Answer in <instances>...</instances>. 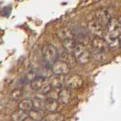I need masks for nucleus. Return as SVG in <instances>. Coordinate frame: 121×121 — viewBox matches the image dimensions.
<instances>
[{
  "label": "nucleus",
  "mask_w": 121,
  "mask_h": 121,
  "mask_svg": "<svg viewBox=\"0 0 121 121\" xmlns=\"http://www.w3.org/2000/svg\"><path fill=\"white\" fill-rule=\"evenodd\" d=\"M30 87L36 92H39V94L47 95L52 90L49 79L42 77V76H36L30 81Z\"/></svg>",
  "instance_id": "1"
},
{
  "label": "nucleus",
  "mask_w": 121,
  "mask_h": 121,
  "mask_svg": "<svg viewBox=\"0 0 121 121\" xmlns=\"http://www.w3.org/2000/svg\"><path fill=\"white\" fill-rule=\"evenodd\" d=\"M73 55L74 57L76 63H79L81 65H84L89 62L91 58V53L86 48V46L83 43H76L75 47L73 49Z\"/></svg>",
  "instance_id": "2"
},
{
  "label": "nucleus",
  "mask_w": 121,
  "mask_h": 121,
  "mask_svg": "<svg viewBox=\"0 0 121 121\" xmlns=\"http://www.w3.org/2000/svg\"><path fill=\"white\" fill-rule=\"evenodd\" d=\"M41 54H42V58H43L44 61L51 66L55 61L58 60L57 49L52 44L47 43L45 45H43L42 49H41Z\"/></svg>",
  "instance_id": "3"
},
{
  "label": "nucleus",
  "mask_w": 121,
  "mask_h": 121,
  "mask_svg": "<svg viewBox=\"0 0 121 121\" xmlns=\"http://www.w3.org/2000/svg\"><path fill=\"white\" fill-rule=\"evenodd\" d=\"M121 35V23L117 18H111L106 28L105 38L118 39Z\"/></svg>",
  "instance_id": "4"
},
{
  "label": "nucleus",
  "mask_w": 121,
  "mask_h": 121,
  "mask_svg": "<svg viewBox=\"0 0 121 121\" xmlns=\"http://www.w3.org/2000/svg\"><path fill=\"white\" fill-rule=\"evenodd\" d=\"M83 78L78 74L73 73V74H67L64 79V86L70 90L79 89L83 86Z\"/></svg>",
  "instance_id": "5"
},
{
  "label": "nucleus",
  "mask_w": 121,
  "mask_h": 121,
  "mask_svg": "<svg viewBox=\"0 0 121 121\" xmlns=\"http://www.w3.org/2000/svg\"><path fill=\"white\" fill-rule=\"evenodd\" d=\"M91 45L93 48V51H95L96 52L103 53V54L106 53L109 49V46L107 44L106 39L102 37H97V36H94L92 38Z\"/></svg>",
  "instance_id": "6"
},
{
  "label": "nucleus",
  "mask_w": 121,
  "mask_h": 121,
  "mask_svg": "<svg viewBox=\"0 0 121 121\" xmlns=\"http://www.w3.org/2000/svg\"><path fill=\"white\" fill-rule=\"evenodd\" d=\"M111 16L109 11L106 8H98L95 11V18L98 23H100L105 29L106 28V26L108 25V23L111 19Z\"/></svg>",
  "instance_id": "7"
},
{
  "label": "nucleus",
  "mask_w": 121,
  "mask_h": 121,
  "mask_svg": "<svg viewBox=\"0 0 121 121\" xmlns=\"http://www.w3.org/2000/svg\"><path fill=\"white\" fill-rule=\"evenodd\" d=\"M52 73L57 74V75L66 76L70 73V67L69 64L63 60H57L52 65Z\"/></svg>",
  "instance_id": "8"
},
{
  "label": "nucleus",
  "mask_w": 121,
  "mask_h": 121,
  "mask_svg": "<svg viewBox=\"0 0 121 121\" xmlns=\"http://www.w3.org/2000/svg\"><path fill=\"white\" fill-rule=\"evenodd\" d=\"M88 30H90L92 34H94L95 36H97V37H102L106 33V29L100 23L97 22L95 19H93L88 23Z\"/></svg>",
  "instance_id": "9"
},
{
  "label": "nucleus",
  "mask_w": 121,
  "mask_h": 121,
  "mask_svg": "<svg viewBox=\"0 0 121 121\" xmlns=\"http://www.w3.org/2000/svg\"><path fill=\"white\" fill-rule=\"evenodd\" d=\"M50 84L52 89L56 90H60L64 86V79L65 76L63 75H57V74H52L51 77L48 78Z\"/></svg>",
  "instance_id": "10"
},
{
  "label": "nucleus",
  "mask_w": 121,
  "mask_h": 121,
  "mask_svg": "<svg viewBox=\"0 0 121 121\" xmlns=\"http://www.w3.org/2000/svg\"><path fill=\"white\" fill-rule=\"evenodd\" d=\"M56 37L62 42L66 39H73V33L72 30L67 27H61L56 30Z\"/></svg>",
  "instance_id": "11"
},
{
  "label": "nucleus",
  "mask_w": 121,
  "mask_h": 121,
  "mask_svg": "<svg viewBox=\"0 0 121 121\" xmlns=\"http://www.w3.org/2000/svg\"><path fill=\"white\" fill-rule=\"evenodd\" d=\"M59 103L62 105H68L72 101V92L70 89L63 87L59 90V96H58Z\"/></svg>",
  "instance_id": "12"
},
{
  "label": "nucleus",
  "mask_w": 121,
  "mask_h": 121,
  "mask_svg": "<svg viewBox=\"0 0 121 121\" xmlns=\"http://www.w3.org/2000/svg\"><path fill=\"white\" fill-rule=\"evenodd\" d=\"M59 107V101L56 99L48 98L45 100V110L49 113L57 112V109Z\"/></svg>",
  "instance_id": "13"
},
{
  "label": "nucleus",
  "mask_w": 121,
  "mask_h": 121,
  "mask_svg": "<svg viewBox=\"0 0 121 121\" xmlns=\"http://www.w3.org/2000/svg\"><path fill=\"white\" fill-rule=\"evenodd\" d=\"M29 117V113L17 109L11 114V121H26Z\"/></svg>",
  "instance_id": "14"
},
{
  "label": "nucleus",
  "mask_w": 121,
  "mask_h": 121,
  "mask_svg": "<svg viewBox=\"0 0 121 121\" xmlns=\"http://www.w3.org/2000/svg\"><path fill=\"white\" fill-rule=\"evenodd\" d=\"M18 109L23 110L27 113H29L31 109H33V102L29 98L21 99L18 103Z\"/></svg>",
  "instance_id": "15"
},
{
  "label": "nucleus",
  "mask_w": 121,
  "mask_h": 121,
  "mask_svg": "<svg viewBox=\"0 0 121 121\" xmlns=\"http://www.w3.org/2000/svg\"><path fill=\"white\" fill-rule=\"evenodd\" d=\"M65 120V116L59 112H53L49 113L44 117L43 121H64Z\"/></svg>",
  "instance_id": "16"
},
{
  "label": "nucleus",
  "mask_w": 121,
  "mask_h": 121,
  "mask_svg": "<svg viewBox=\"0 0 121 121\" xmlns=\"http://www.w3.org/2000/svg\"><path fill=\"white\" fill-rule=\"evenodd\" d=\"M44 114L43 111L37 110V109H31L29 112V117H30L32 120L34 121H43L44 119Z\"/></svg>",
  "instance_id": "17"
},
{
  "label": "nucleus",
  "mask_w": 121,
  "mask_h": 121,
  "mask_svg": "<svg viewBox=\"0 0 121 121\" xmlns=\"http://www.w3.org/2000/svg\"><path fill=\"white\" fill-rule=\"evenodd\" d=\"M32 102H33V108L34 109L40 110V111L45 110V100L43 99V97H40V96L37 95L32 100Z\"/></svg>",
  "instance_id": "18"
},
{
  "label": "nucleus",
  "mask_w": 121,
  "mask_h": 121,
  "mask_svg": "<svg viewBox=\"0 0 121 121\" xmlns=\"http://www.w3.org/2000/svg\"><path fill=\"white\" fill-rule=\"evenodd\" d=\"M76 43H77V42L74 40V39H66V40L62 41V46H63L64 50H65L67 52L73 53Z\"/></svg>",
  "instance_id": "19"
},
{
  "label": "nucleus",
  "mask_w": 121,
  "mask_h": 121,
  "mask_svg": "<svg viewBox=\"0 0 121 121\" xmlns=\"http://www.w3.org/2000/svg\"><path fill=\"white\" fill-rule=\"evenodd\" d=\"M23 95V90L21 88H16L11 92L10 94V98L13 101H18L20 100Z\"/></svg>",
  "instance_id": "20"
},
{
  "label": "nucleus",
  "mask_w": 121,
  "mask_h": 121,
  "mask_svg": "<svg viewBox=\"0 0 121 121\" xmlns=\"http://www.w3.org/2000/svg\"><path fill=\"white\" fill-rule=\"evenodd\" d=\"M118 42H119V46L121 47V35L119 36V38H118Z\"/></svg>",
  "instance_id": "21"
},
{
  "label": "nucleus",
  "mask_w": 121,
  "mask_h": 121,
  "mask_svg": "<svg viewBox=\"0 0 121 121\" xmlns=\"http://www.w3.org/2000/svg\"><path fill=\"white\" fill-rule=\"evenodd\" d=\"M118 21H119V22L121 23V17H119V18H118Z\"/></svg>",
  "instance_id": "22"
}]
</instances>
